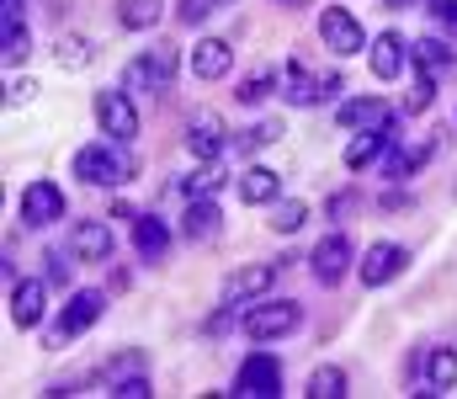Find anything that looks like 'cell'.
<instances>
[{"instance_id": "obj_8", "label": "cell", "mask_w": 457, "mask_h": 399, "mask_svg": "<svg viewBox=\"0 0 457 399\" xmlns=\"http://www.w3.org/2000/svg\"><path fill=\"white\" fill-rule=\"evenodd\" d=\"M282 389V362L277 357H266V352H255V357H245V368H239V378H234V395L245 399H266Z\"/></svg>"}, {"instance_id": "obj_12", "label": "cell", "mask_w": 457, "mask_h": 399, "mask_svg": "<svg viewBox=\"0 0 457 399\" xmlns=\"http://www.w3.org/2000/svg\"><path fill=\"white\" fill-rule=\"evenodd\" d=\"M341 129H361V133H394V107L378 96H356L341 107Z\"/></svg>"}, {"instance_id": "obj_10", "label": "cell", "mask_w": 457, "mask_h": 399, "mask_svg": "<svg viewBox=\"0 0 457 399\" xmlns=\"http://www.w3.org/2000/svg\"><path fill=\"white\" fill-rule=\"evenodd\" d=\"M54 219H64V192H59L54 181H32V187H21V224L43 229V224H54Z\"/></svg>"}, {"instance_id": "obj_23", "label": "cell", "mask_w": 457, "mask_h": 399, "mask_svg": "<svg viewBox=\"0 0 457 399\" xmlns=\"http://www.w3.org/2000/svg\"><path fill=\"white\" fill-rule=\"evenodd\" d=\"M91 59H96V54H91V43H86L80 32H64V37L54 43V64H59V70H86Z\"/></svg>"}, {"instance_id": "obj_22", "label": "cell", "mask_w": 457, "mask_h": 399, "mask_svg": "<svg viewBox=\"0 0 457 399\" xmlns=\"http://www.w3.org/2000/svg\"><path fill=\"white\" fill-rule=\"evenodd\" d=\"M224 181H228L224 165H219V160H203L181 187H187V197H213V192H224Z\"/></svg>"}, {"instance_id": "obj_2", "label": "cell", "mask_w": 457, "mask_h": 399, "mask_svg": "<svg viewBox=\"0 0 457 399\" xmlns=\"http://www.w3.org/2000/svg\"><path fill=\"white\" fill-rule=\"evenodd\" d=\"M176 64H181V59H176V48H170V43H160L154 54H144V59H133V64H128L122 86H128V91H165V86L176 80Z\"/></svg>"}, {"instance_id": "obj_41", "label": "cell", "mask_w": 457, "mask_h": 399, "mask_svg": "<svg viewBox=\"0 0 457 399\" xmlns=\"http://www.w3.org/2000/svg\"><path fill=\"white\" fill-rule=\"evenodd\" d=\"M219 5H234V0H219Z\"/></svg>"}, {"instance_id": "obj_24", "label": "cell", "mask_w": 457, "mask_h": 399, "mask_svg": "<svg viewBox=\"0 0 457 399\" xmlns=\"http://www.w3.org/2000/svg\"><path fill=\"white\" fill-rule=\"evenodd\" d=\"M160 5H165V0H117V21H122L128 32H144V27L160 21Z\"/></svg>"}, {"instance_id": "obj_4", "label": "cell", "mask_w": 457, "mask_h": 399, "mask_svg": "<svg viewBox=\"0 0 457 399\" xmlns=\"http://www.w3.org/2000/svg\"><path fill=\"white\" fill-rule=\"evenodd\" d=\"M102 309H107V298H102L96 287H86V293H75V298H70V309L59 314V325L48 330V346H64L70 336H80V330H91V325L102 320Z\"/></svg>"}, {"instance_id": "obj_6", "label": "cell", "mask_w": 457, "mask_h": 399, "mask_svg": "<svg viewBox=\"0 0 457 399\" xmlns=\"http://www.w3.org/2000/svg\"><path fill=\"white\" fill-rule=\"evenodd\" d=\"M96 123H102L107 138H122V144L138 133V107L128 102V86L122 91H96Z\"/></svg>"}, {"instance_id": "obj_27", "label": "cell", "mask_w": 457, "mask_h": 399, "mask_svg": "<svg viewBox=\"0 0 457 399\" xmlns=\"http://www.w3.org/2000/svg\"><path fill=\"white\" fill-rule=\"evenodd\" d=\"M388 138H394V133H361V138H351V144H345V165H351V170L372 165V160H378V149H383Z\"/></svg>"}, {"instance_id": "obj_26", "label": "cell", "mask_w": 457, "mask_h": 399, "mask_svg": "<svg viewBox=\"0 0 457 399\" xmlns=\"http://www.w3.org/2000/svg\"><path fill=\"white\" fill-rule=\"evenodd\" d=\"M426 384H431V389H453L457 384V352L453 346H436V352L426 357Z\"/></svg>"}, {"instance_id": "obj_38", "label": "cell", "mask_w": 457, "mask_h": 399, "mask_svg": "<svg viewBox=\"0 0 457 399\" xmlns=\"http://www.w3.org/2000/svg\"><path fill=\"white\" fill-rule=\"evenodd\" d=\"M112 395H117V399H144V395H149V378H122Z\"/></svg>"}, {"instance_id": "obj_25", "label": "cell", "mask_w": 457, "mask_h": 399, "mask_svg": "<svg viewBox=\"0 0 457 399\" xmlns=\"http://www.w3.org/2000/svg\"><path fill=\"white\" fill-rule=\"evenodd\" d=\"M410 59H415L420 70H431V75H442V70H453V48H447L442 37H420V43L410 48Z\"/></svg>"}, {"instance_id": "obj_20", "label": "cell", "mask_w": 457, "mask_h": 399, "mask_svg": "<svg viewBox=\"0 0 457 399\" xmlns=\"http://www.w3.org/2000/svg\"><path fill=\"white\" fill-rule=\"evenodd\" d=\"M277 192H282V176L266 170V165H255V170L239 176V197L245 203H277Z\"/></svg>"}, {"instance_id": "obj_17", "label": "cell", "mask_w": 457, "mask_h": 399, "mask_svg": "<svg viewBox=\"0 0 457 399\" xmlns=\"http://www.w3.org/2000/svg\"><path fill=\"white\" fill-rule=\"evenodd\" d=\"M43 309H48V303H43V282H32V277H27V282H16V287H11V320H16L21 330L43 325Z\"/></svg>"}, {"instance_id": "obj_7", "label": "cell", "mask_w": 457, "mask_h": 399, "mask_svg": "<svg viewBox=\"0 0 457 399\" xmlns=\"http://www.w3.org/2000/svg\"><path fill=\"white\" fill-rule=\"evenodd\" d=\"M320 37H325V48L330 54H361L367 48V37H361V21L345 11V5H330V11H320Z\"/></svg>"}, {"instance_id": "obj_36", "label": "cell", "mask_w": 457, "mask_h": 399, "mask_svg": "<svg viewBox=\"0 0 457 399\" xmlns=\"http://www.w3.org/2000/svg\"><path fill=\"white\" fill-rule=\"evenodd\" d=\"M431 16L442 32H457V0H431Z\"/></svg>"}, {"instance_id": "obj_16", "label": "cell", "mask_w": 457, "mask_h": 399, "mask_svg": "<svg viewBox=\"0 0 457 399\" xmlns=\"http://www.w3.org/2000/svg\"><path fill=\"white\" fill-rule=\"evenodd\" d=\"M228 64H234V48H228L224 37H203L192 48V75H203V80H224Z\"/></svg>"}, {"instance_id": "obj_19", "label": "cell", "mask_w": 457, "mask_h": 399, "mask_svg": "<svg viewBox=\"0 0 457 399\" xmlns=\"http://www.w3.org/2000/svg\"><path fill=\"white\" fill-rule=\"evenodd\" d=\"M404 70V43H399V32H378L372 37V75L378 80H394Z\"/></svg>"}, {"instance_id": "obj_33", "label": "cell", "mask_w": 457, "mask_h": 399, "mask_svg": "<svg viewBox=\"0 0 457 399\" xmlns=\"http://www.w3.org/2000/svg\"><path fill=\"white\" fill-rule=\"evenodd\" d=\"M277 138H282V123H255V129L245 133L234 149H266V144H277Z\"/></svg>"}, {"instance_id": "obj_31", "label": "cell", "mask_w": 457, "mask_h": 399, "mask_svg": "<svg viewBox=\"0 0 457 399\" xmlns=\"http://www.w3.org/2000/svg\"><path fill=\"white\" fill-rule=\"evenodd\" d=\"M431 96H436V75L415 64V91H410V102H404V112H426V107H431Z\"/></svg>"}, {"instance_id": "obj_14", "label": "cell", "mask_w": 457, "mask_h": 399, "mask_svg": "<svg viewBox=\"0 0 457 399\" xmlns=\"http://www.w3.org/2000/svg\"><path fill=\"white\" fill-rule=\"evenodd\" d=\"M309 266H314V277L330 287V282H341L345 271H351V240L345 235H330V240H320L314 245V256H309Z\"/></svg>"}, {"instance_id": "obj_34", "label": "cell", "mask_w": 457, "mask_h": 399, "mask_svg": "<svg viewBox=\"0 0 457 399\" xmlns=\"http://www.w3.org/2000/svg\"><path fill=\"white\" fill-rule=\"evenodd\" d=\"M213 5H219V0H176V16H181L187 27H197V21L213 16Z\"/></svg>"}, {"instance_id": "obj_21", "label": "cell", "mask_w": 457, "mask_h": 399, "mask_svg": "<svg viewBox=\"0 0 457 399\" xmlns=\"http://www.w3.org/2000/svg\"><path fill=\"white\" fill-rule=\"evenodd\" d=\"M133 245H138V256H144V262H160V256H165V245H170V235H165V224H160V219H149V213H144V219H133Z\"/></svg>"}, {"instance_id": "obj_28", "label": "cell", "mask_w": 457, "mask_h": 399, "mask_svg": "<svg viewBox=\"0 0 457 399\" xmlns=\"http://www.w3.org/2000/svg\"><path fill=\"white\" fill-rule=\"evenodd\" d=\"M309 395L314 399H341L345 395V373L341 368H314V373H309Z\"/></svg>"}, {"instance_id": "obj_11", "label": "cell", "mask_w": 457, "mask_h": 399, "mask_svg": "<svg viewBox=\"0 0 457 399\" xmlns=\"http://www.w3.org/2000/svg\"><path fill=\"white\" fill-rule=\"evenodd\" d=\"M404 245H394V240H378V245H367L361 251V282L367 287H383V282H394L399 271H404Z\"/></svg>"}, {"instance_id": "obj_39", "label": "cell", "mask_w": 457, "mask_h": 399, "mask_svg": "<svg viewBox=\"0 0 457 399\" xmlns=\"http://www.w3.org/2000/svg\"><path fill=\"white\" fill-rule=\"evenodd\" d=\"M388 11H404V5H420V0H383Z\"/></svg>"}, {"instance_id": "obj_29", "label": "cell", "mask_w": 457, "mask_h": 399, "mask_svg": "<svg viewBox=\"0 0 457 399\" xmlns=\"http://www.w3.org/2000/svg\"><path fill=\"white\" fill-rule=\"evenodd\" d=\"M277 86H282V80H277V70H255V75L239 86V102H245V107H255V102H266Z\"/></svg>"}, {"instance_id": "obj_5", "label": "cell", "mask_w": 457, "mask_h": 399, "mask_svg": "<svg viewBox=\"0 0 457 399\" xmlns=\"http://www.w3.org/2000/svg\"><path fill=\"white\" fill-rule=\"evenodd\" d=\"M298 303H287V298H277V303H255L250 314H245V336L250 341H277V336H287V330H298Z\"/></svg>"}, {"instance_id": "obj_3", "label": "cell", "mask_w": 457, "mask_h": 399, "mask_svg": "<svg viewBox=\"0 0 457 399\" xmlns=\"http://www.w3.org/2000/svg\"><path fill=\"white\" fill-rule=\"evenodd\" d=\"M336 86H341V75H336V70L314 75V70H303V64H287V75H282V96H287L293 107L330 102V96H336Z\"/></svg>"}, {"instance_id": "obj_9", "label": "cell", "mask_w": 457, "mask_h": 399, "mask_svg": "<svg viewBox=\"0 0 457 399\" xmlns=\"http://www.w3.org/2000/svg\"><path fill=\"white\" fill-rule=\"evenodd\" d=\"M187 149H192V160H219L228 149V129L219 112H192V123H187Z\"/></svg>"}, {"instance_id": "obj_32", "label": "cell", "mask_w": 457, "mask_h": 399, "mask_svg": "<svg viewBox=\"0 0 457 399\" xmlns=\"http://www.w3.org/2000/svg\"><path fill=\"white\" fill-rule=\"evenodd\" d=\"M0 54H5V64H21V59L32 54V48H27V27H21V21H5V48H0Z\"/></svg>"}, {"instance_id": "obj_40", "label": "cell", "mask_w": 457, "mask_h": 399, "mask_svg": "<svg viewBox=\"0 0 457 399\" xmlns=\"http://www.w3.org/2000/svg\"><path fill=\"white\" fill-rule=\"evenodd\" d=\"M277 5H309V0H277Z\"/></svg>"}, {"instance_id": "obj_1", "label": "cell", "mask_w": 457, "mask_h": 399, "mask_svg": "<svg viewBox=\"0 0 457 399\" xmlns=\"http://www.w3.org/2000/svg\"><path fill=\"white\" fill-rule=\"evenodd\" d=\"M75 176L91 187H122L138 176V160L122 149V138H96V144L75 149Z\"/></svg>"}, {"instance_id": "obj_37", "label": "cell", "mask_w": 457, "mask_h": 399, "mask_svg": "<svg viewBox=\"0 0 457 399\" xmlns=\"http://www.w3.org/2000/svg\"><path fill=\"white\" fill-rule=\"evenodd\" d=\"M43 262H48V282H70V262H64V251H48Z\"/></svg>"}, {"instance_id": "obj_15", "label": "cell", "mask_w": 457, "mask_h": 399, "mask_svg": "<svg viewBox=\"0 0 457 399\" xmlns=\"http://www.w3.org/2000/svg\"><path fill=\"white\" fill-rule=\"evenodd\" d=\"M277 282V266H239V271H228V282H224V298L228 303H250V298H261L266 287Z\"/></svg>"}, {"instance_id": "obj_18", "label": "cell", "mask_w": 457, "mask_h": 399, "mask_svg": "<svg viewBox=\"0 0 457 399\" xmlns=\"http://www.w3.org/2000/svg\"><path fill=\"white\" fill-rule=\"evenodd\" d=\"M219 224H224L219 203H213V197H192V208H187V219H181V235H187V240H213Z\"/></svg>"}, {"instance_id": "obj_35", "label": "cell", "mask_w": 457, "mask_h": 399, "mask_svg": "<svg viewBox=\"0 0 457 399\" xmlns=\"http://www.w3.org/2000/svg\"><path fill=\"white\" fill-rule=\"evenodd\" d=\"M32 96H37V80H27V75H21V80H11V86H5V107H27V102H32Z\"/></svg>"}, {"instance_id": "obj_13", "label": "cell", "mask_w": 457, "mask_h": 399, "mask_svg": "<svg viewBox=\"0 0 457 399\" xmlns=\"http://www.w3.org/2000/svg\"><path fill=\"white\" fill-rule=\"evenodd\" d=\"M70 256L75 262H112V229L96 219H80L70 229Z\"/></svg>"}, {"instance_id": "obj_30", "label": "cell", "mask_w": 457, "mask_h": 399, "mask_svg": "<svg viewBox=\"0 0 457 399\" xmlns=\"http://www.w3.org/2000/svg\"><path fill=\"white\" fill-rule=\"evenodd\" d=\"M303 219H309V208H303V203H293V197L271 208V229H277V235H293V229H303Z\"/></svg>"}]
</instances>
